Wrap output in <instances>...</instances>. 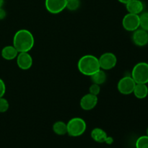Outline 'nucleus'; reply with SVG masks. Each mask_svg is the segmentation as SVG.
Wrapping results in <instances>:
<instances>
[{"label":"nucleus","instance_id":"obj_1","mask_svg":"<svg viewBox=\"0 0 148 148\" xmlns=\"http://www.w3.org/2000/svg\"><path fill=\"white\" fill-rule=\"evenodd\" d=\"M12 42V45L19 53L29 52L34 46L35 38L30 30L21 29L14 33Z\"/></svg>","mask_w":148,"mask_h":148},{"label":"nucleus","instance_id":"obj_14","mask_svg":"<svg viewBox=\"0 0 148 148\" xmlns=\"http://www.w3.org/2000/svg\"><path fill=\"white\" fill-rule=\"evenodd\" d=\"M91 138L98 143H103L108 137V134L101 128H94L90 133Z\"/></svg>","mask_w":148,"mask_h":148},{"label":"nucleus","instance_id":"obj_25","mask_svg":"<svg viewBox=\"0 0 148 148\" xmlns=\"http://www.w3.org/2000/svg\"><path fill=\"white\" fill-rule=\"evenodd\" d=\"M113 143H114V139H113V137L108 136V137H107L105 143H106L107 145H112Z\"/></svg>","mask_w":148,"mask_h":148},{"label":"nucleus","instance_id":"obj_13","mask_svg":"<svg viewBox=\"0 0 148 148\" xmlns=\"http://www.w3.org/2000/svg\"><path fill=\"white\" fill-rule=\"evenodd\" d=\"M18 53L19 52L17 51V50L14 48L13 45H9V46H6L3 48L1 54L4 59L7 61H11L17 58Z\"/></svg>","mask_w":148,"mask_h":148},{"label":"nucleus","instance_id":"obj_7","mask_svg":"<svg viewBox=\"0 0 148 148\" xmlns=\"http://www.w3.org/2000/svg\"><path fill=\"white\" fill-rule=\"evenodd\" d=\"M122 26L124 30L134 32L140 27V14L127 13L122 19Z\"/></svg>","mask_w":148,"mask_h":148},{"label":"nucleus","instance_id":"obj_12","mask_svg":"<svg viewBox=\"0 0 148 148\" xmlns=\"http://www.w3.org/2000/svg\"><path fill=\"white\" fill-rule=\"evenodd\" d=\"M125 5L127 12L132 14H140L144 10V4L140 0H130Z\"/></svg>","mask_w":148,"mask_h":148},{"label":"nucleus","instance_id":"obj_11","mask_svg":"<svg viewBox=\"0 0 148 148\" xmlns=\"http://www.w3.org/2000/svg\"><path fill=\"white\" fill-rule=\"evenodd\" d=\"M132 41L136 46L143 47L148 43V32L143 29H137L133 32Z\"/></svg>","mask_w":148,"mask_h":148},{"label":"nucleus","instance_id":"obj_18","mask_svg":"<svg viewBox=\"0 0 148 148\" xmlns=\"http://www.w3.org/2000/svg\"><path fill=\"white\" fill-rule=\"evenodd\" d=\"M140 27L148 32V12L140 15Z\"/></svg>","mask_w":148,"mask_h":148},{"label":"nucleus","instance_id":"obj_6","mask_svg":"<svg viewBox=\"0 0 148 148\" xmlns=\"http://www.w3.org/2000/svg\"><path fill=\"white\" fill-rule=\"evenodd\" d=\"M98 61L101 69L104 71H108L114 69L116 66L117 57L111 52H106L98 58Z\"/></svg>","mask_w":148,"mask_h":148},{"label":"nucleus","instance_id":"obj_3","mask_svg":"<svg viewBox=\"0 0 148 148\" xmlns=\"http://www.w3.org/2000/svg\"><path fill=\"white\" fill-rule=\"evenodd\" d=\"M67 134L70 137H77L82 135L87 130V124L83 119L74 117L66 123Z\"/></svg>","mask_w":148,"mask_h":148},{"label":"nucleus","instance_id":"obj_23","mask_svg":"<svg viewBox=\"0 0 148 148\" xmlns=\"http://www.w3.org/2000/svg\"><path fill=\"white\" fill-rule=\"evenodd\" d=\"M6 92V85L4 80L0 78V98L4 97Z\"/></svg>","mask_w":148,"mask_h":148},{"label":"nucleus","instance_id":"obj_4","mask_svg":"<svg viewBox=\"0 0 148 148\" xmlns=\"http://www.w3.org/2000/svg\"><path fill=\"white\" fill-rule=\"evenodd\" d=\"M131 77L137 84H147L148 63L141 62L136 64L132 70Z\"/></svg>","mask_w":148,"mask_h":148},{"label":"nucleus","instance_id":"obj_16","mask_svg":"<svg viewBox=\"0 0 148 148\" xmlns=\"http://www.w3.org/2000/svg\"><path fill=\"white\" fill-rule=\"evenodd\" d=\"M90 79L92 83L101 85L105 83L106 81V73L105 71L101 69L98 72H95V74H93L92 76H90Z\"/></svg>","mask_w":148,"mask_h":148},{"label":"nucleus","instance_id":"obj_20","mask_svg":"<svg viewBox=\"0 0 148 148\" xmlns=\"http://www.w3.org/2000/svg\"><path fill=\"white\" fill-rule=\"evenodd\" d=\"M79 6H80L79 0H67L66 9L69 10V11H76L79 9Z\"/></svg>","mask_w":148,"mask_h":148},{"label":"nucleus","instance_id":"obj_15","mask_svg":"<svg viewBox=\"0 0 148 148\" xmlns=\"http://www.w3.org/2000/svg\"><path fill=\"white\" fill-rule=\"evenodd\" d=\"M133 94L138 99H145L148 95V87L147 84H136Z\"/></svg>","mask_w":148,"mask_h":148},{"label":"nucleus","instance_id":"obj_24","mask_svg":"<svg viewBox=\"0 0 148 148\" xmlns=\"http://www.w3.org/2000/svg\"><path fill=\"white\" fill-rule=\"evenodd\" d=\"M7 16V12L3 7H0V20H4Z\"/></svg>","mask_w":148,"mask_h":148},{"label":"nucleus","instance_id":"obj_21","mask_svg":"<svg viewBox=\"0 0 148 148\" xmlns=\"http://www.w3.org/2000/svg\"><path fill=\"white\" fill-rule=\"evenodd\" d=\"M10 108V103L4 97L0 98V113H5Z\"/></svg>","mask_w":148,"mask_h":148},{"label":"nucleus","instance_id":"obj_29","mask_svg":"<svg viewBox=\"0 0 148 148\" xmlns=\"http://www.w3.org/2000/svg\"><path fill=\"white\" fill-rule=\"evenodd\" d=\"M108 148H111V147H108Z\"/></svg>","mask_w":148,"mask_h":148},{"label":"nucleus","instance_id":"obj_8","mask_svg":"<svg viewBox=\"0 0 148 148\" xmlns=\"http://www.w3.org/2000/svg\"><path fill=\"white\" fill-rule=\"evenodd\" d=\"M67 0H45V7L51 14H59L66 9Z\"/></svg>","mask_w":148,"mask_h":148},{"label":"nucleus","instance_id":"obj_5","mask_svg":"<svg viewBox=\"0 0 148 148\" xmlns=\"http://www.w3.org/2000/svg\"><path fill=\"white\" fill-rule=\"evenodd\" d=\"M136 84L131 76H124L117 83V90L122 95H130L133 93Z\"/></svg>","mask_w":148,"mask_h":148},{"label":"nucleus","instance_id":"obj_2","mask_svg":"<svg viewBox=\"0 0 148 148\" xmlns=\"http://www.w3.org/2000/svg\"><path fill=\"white\" fill-rule=\"evenodd\" d=\"M77 69L82 75L90 77L101 69L98 58L92 54L82 56L77 62Z\"/></svg>","mask_w":148,"mask_h":148},{"label":"nucleus","instance_id":"obj_27","mask_svg":"<svg viewBox=\"0 0 148 148\" xmlns=\"http://www.w3.org/2000/svg\"><path fill=\"white\" fill-rule=\"evenodd\" d=\"M4 3V0H0V7H3Z\"/></svg>","mask_w":148,"mask_h":148},{"label":"nucleus","instance_id":"obj_22","mask_svg":"<svg viewBox=\"0 0 148 148\" xmlns=\"http://www.w3.org/2000/svg\"><path fill=\"white\" fill-rule=\"evenodd\" d=\"M101 92V85H97V84L92 83L89 88V93L92 94L94 95L98 96Z\"/></svg>","mask_w":148,"mask_h":148},{"label":"nucleus","instance_id":"obj_26","mask_svg":"<svg viewBox=\"0 0 148 148\" xmlns=\"http://www.w3.org/2000/svg\"><path fill=\"white\" fill-rule=\"evenodd\" d=\"M119 1L120 3H121V4H126L127 3H128L129 1H130V0H118Z\"/></svg>","mask_w":148,"mask_h":148},{"label":"nucleus","instance_id":"obj_28","mask_svg":"<svg viewBox=\"0 0 148 148\" xmlns=\"http://www.w3.org/2000/svg\"><path fill=\"white\" fill-rule=\"evenodd\" d=\"M146 135L148 136V127L147 128V130H146Z\"/></svg>","mask_w":148,"mask_h":148},{"label":"nucleus","instance_id":"obj_10","mask_svg":"<svg viewBox=\"0 0 148 148\" xmlns=\"http://www.w3.org/2000/svg\"><path fill=\"white\" fill-rule=\"evenodd\" d=\"M16 62L20 69L28 70L33 66V59L29 52H20L16 58Z\"/></svg>","mask_w":148,"mask_h":148},{"label":"nucleus","instance_id":"obj_17","mask_svg":"<svg viewBox=\"0 0 148 148\" xmlns=\"http://www.w3.org/2000/svg\"><path fill=\"white\" fill-rule=\"evenodd\" d=\"M53 132L59 136L65 135L67 134V127H66V124L62 121H57L53 124Z\"/></svg>","mask_w":148,"mask_h":148},{"label":"nucleus","instance_id":"obj_19","mask_svg":"<svg viewBox=\"0 0 148 148\" xmlns=\"http://www.w3.org/2000/svg\"><path fill=\"white\" fill-rule=\"evenodd\" d=\"M136 148H148V136L143 135L139 137L135 143Z\"/></svg>","mask_w":148,"mask_h":148},{"label":"nucleus","instance_id":"obj_9","mask_svg":"<svg viewBox=\"0 0 148 148\" xmlns=\"http://www.w3.org/2000/svg\"><path fill=\"white\" fill-rule=\"evenodd\" d=\"M98 103V98L97 95H94L88 92L81 98L79 101V106L84 111H91L95 108Z\"/></svg>","mask_w":148,"mask_h":148}]
</instances>
